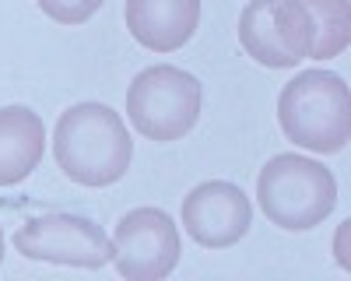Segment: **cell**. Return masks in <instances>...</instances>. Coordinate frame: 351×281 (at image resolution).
<instances>
[{
    "label": "cell",
    "instance_id": "obj_1",
    "mask_svg": "<svg viewBox=\"0 0 351 281\" xmlns=\"http://www.w3.org/2000/svg\"><path fill=\"white\" fill-rule=\"evenodd\" d=\"M53 158L81 186H112L130 169L134 140L109 106L77 102L56 120Z\"/></svg>",
    "mask_w": 351,
    "mask_h": 281
},
{
    "label": "cell",
    "instance_id": "obj_2",
    "mask_svg": "<svg viewBox=\"0 0 351 281\" xmlns=\"http://www.w3.org/2000/svg\"><path fill=\"white\" fill-rule=\"evenodd\" d=\"M278 123L291 145L316 155H337L351 137V102L344 77L330 71H306L291 77L278 99Z\"/></svg>",
    "mask_w": 351,
    "mask_h": 281
},
{
    "label": "cell",
    "instance_id": "obj_3",
    "mask_svg": "<svg viewBox=\"0 0 351 281\" xmlns=\"http://www.w3.org/2000/svg\"><path fill=\"white\" fill-rule=\"evenodd\" d=\"M256 204L278 229L306 232L337 208V180L306 155H274L256 176Z\"/></svg>",
    "mask_w": 351,
    "mask_h": 281
},
{
    "label": "cell",
    "instance_id": "obj_4",
    "mask_svg": "<svg viewBox=\"0 0 351 281\" xmlns=\"http://www.w3.org/2000/svg\"><path fill=\"white\" fill-rule=\"evenodd\" d=\"M200 81L190 71L155 64L141 71L127 92V112L141 137L148 140H183L200 120Z\"/></svg>",
    "mask_w": 351,
    "mask_h": 281
},
{
    "label": "cell",
    "instance_id": "obj_5",
    "mask_svg": "<svg viewBox=\"0 0 351 281\" xmlns=\"http://www.w3.org/2000/svg\"><path fill=\"white\" fill-rule=\"evenodd\" d=\"M239 42L263 67H295L313 49V18L299 0H250L239 14Z\"/></svg>",
    "mask_w": 351,
    "mask_h": 281
},
{
    "label": "cell",
    "instance_id": "obj_6",
    "mask_svg": "<svg viewBox=\"0 0 351 281\" xmlns=\"http://www.w3.org/2000/svg\"><path fill=\"white\" fill-rule=\"evenodd\" d=\"M14 246L28 260H46V264H71L99 271L112 260V243L102 225L81 215H39L28 218L14 232Z\"/></svg>",
    "mask_w": 351,
    "mask_h": 281
},
{
    "label": "cell",
    "instance_id": "obj_7",
    "mask_svg": "<svg viewBox=\"0 0 351 281\" xmlns=\"http://www.w3.org/2000/svg\"><path fill=\"white\" fill-rule=\"evenodd\" d=\"M112 264L127 281H158L180 264V232L162 208H137L112 232Z\"/></svg>",
    "mask_w": 351,
    "mask_h": 281
},
{
    "label": "cell",
    "instance_id": "obj_8",
    "mask_svg": "<svg viewBox=\"0 0 351 281\" xmlns=\"http://www.w3.org/2000/svg\"><path fill=\"white\" fill-rule=\"evenodd\" d=\"M253 221L250 197L225 180H208L186 193L183 201V225L204 249H225L236 246Z\"/></svg>",
    "mask_w": 351,
    "mask_h": 281
},
{
    "label": "cell",
    "instance_id": "obj_9",
    "mask_svg": "<svg viewBox=\"0 0 351 281\" xmlns=\"http://www.w3.org/2000/svg\"><path fill=\"white\" fill-rule=\"evenodd\" d=\"M130 36L152 53H172L193 39L200 0H127Z\"/></svg>",
    "mask_w": 351,
    "mask_h": 281
},
{
    "label": "cell",
    "instance_id": "obj_10",
    "mask_svg": "<svg viewBox=\"0 0 351 281\" xmlns=\"http://www.w3.org/2000/svg\"><path fill=\"white\" fill-rule=\"evenodd\" d=\"M46 148V127L28 106L0 109V186H14L39 169Z\"/></svg>",
    "mask_w": 351,
    "mask_h": 281
},
{
    "label": "cell",
    "instance_id": "obj_11",
    "mask_svg": "<svg viewBox=\"0 0 351 281\" xmlns=\"http://www.w3.org/2000/svg\"><path fill=\"white\" fill-rule=\"evenodd\" d=\"M313 18V49L309 56L330 60L351 42V4L348 0H299Z\"/></svg>",
    "mask_w": 351,
    "mask_h": 281
},
{
    "label": "cell",
    "instance_id": "obj_12",
    "mask_svg": "<svg viewBox=\"0 0 351 281\" xmlns=\"http://www.w3.org/2000/svg\"><path fill=\"white\" fill-rule=\"evenodd\" d=\"M39 8L56 25H84L88 18L102 8V0H39Z\"/></svg>",
    "mask_w": 351,
    "mask_h": 281
},
{
    "label": "cell",
    "instance_id": "obj_13",
    "mask_svg": "<svg viewBox=\"0 0 351 281\" xmlns=\"http://www.w3.org/2000/svg\"><path fill=\"white\" fill-rule=\"evenodd\" d=\"M0 260H4V232H0Z\"/></svg>",
    "mask_w": 351,
    "mask_h": 281
}]
</instances>
